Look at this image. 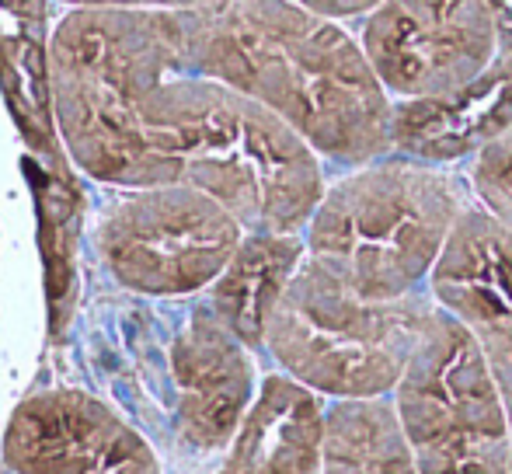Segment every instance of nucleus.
<instances>
[{
	"label": "nucleus",
	"mask_w": 512,
	"mask_h": 474,
	"mask_svg": "<svg viewBox=\"0 0 512 474\" xmlns=\"http://www.w3.org/2000/svg\"><path fill=\"white\" fill-rule=\"evenodd\" d=\"M49 81L63 143L95 182L189 185L272 234H304L328 189V164L276 112L189 67L182 11L77 7Z\"/></svg>",
	"instance_id": "f257e3e1"
},
{
	"label": "nucleus",
	"mask_w": 512,
	"mask_h": 474,
	"mask_svg": "<svg viewBox=\"0 0 512 474\" xmlns=\"http://www.w3.org/2000/svg\"><path fill=\"white\" fill-rule=\"evenodd\" d=\"M182 18L189 67L276 112L331 175L394 154V98L352 25L297 0H223Z\"/></svg>",
	"instance_id": "f03ea898"
},
{
	"label": "nucleus",
	"mask_w": 512,
	"mask_h": 474,
	"mask_svg": "<svg viewBox=\"0 0 512 474\" xmlns=\"http://www.w3.org/2000/svg\"><path fill=\"white\" fill-rule=\"evenodd\" d=\"M471 206L460 168L394 150L328 178L304 227L307 258L359 297H422Z\"/></svg>",
	"instance_id": "7ed1b4c3"
},
{
	"label": "nucleus",
	"mask_w": 512,
	"mask_h": 474,
	"mask_svg": "<svg viewBox=\"0 0 512 474\" xmlns=\"http://www.w3.org/2000/svg\"><path fill=\"white\" fill-rule=\"evenodd\" d=\"M436 314L432 293L359 297L304 258L265 328L262 356L324 401L391 398Z\"/></svg>",
	"instance_id": "20e7f679"
},
{
	"label": "nucleus",
	"mask_w": 512,
	"mask_h": 474,
	"mask_svg": "<svg viewBox=\"0 0 512 474\" xmlns=\"http://www.w3.org/2000/svg\"><path fill=\"white\" fill-rule=\"evenodd\" d=\"M391 401L418 474H512V426L485 349L439 307Z\"/></svg>",
	"instance_id": "39448f33"
},
{
	"label": "nucleus",
	"mask_w": 512,
	"mask_h": 474,
	"mask_svg": "<svg viewBox=\"0 0 512 474\" xmlns=\"http://www.w3.org/2000/svg\"><path fill=\"white\" fill-rule=\"evenodd\" d=\"M244 224L189 185L133 189L98 224V255L119 286L143 297H199L244 241Z\"/></svg>",
	"instance_id": "423d86ee"
},
{
	"label": "nucleus",
	"mask_w": 512,
	"mask_h": 474,
	"mask_svg": "<svg viewBox=\"0 0 512 474\" xmlns=\"http://www.w3.org/2000/svg\"><path fill=\"white\" fill-rule=\"evenodd\" d=\"M356 35L394 102L457 95L506 49L495 0H384Z\"/></svg>",
	"instance_id": "0eeeda50"
},
{
	"label": "nucleus",
	"mask_w": 512,
	"mask_h": 474,
	"mask_svg": "<svg viewBox=\"0 0 512 474\" xmlns=\"http://www.w3.org/2000/svg\"><path fill=\"white\" fill-rule=\"evenodd\" d=\"M0 468L11 474H164L140 429L77 387L35 391L7 412Z\"/></svg>",
	"instance_id": "6e6552de"
},
{
	"label": "nucleus",
	"mask_w": 512,
	"mask_h": 474,
	"mask_svg": "<svg viewBox=\"0 0 512 474\" xmlns=\"http://www.w3.org/2000/svg\"><path fill=\"white\" fill-rule=\"evenodd\" d=\"M168 377L175 440L189 454L227 457L265 377L258 353L199 300L168 346Z\"/></svg>",
	"instance_id": "1a4fd4ad"
},
{
	"label": "nucleus",
	"mask_w": 512,
	"mask_h": 474,
	"mask_svg": "<svg viewBox=\"0 0 512 474\" xmlns=\"http://www.w3.org/2000/svg\"><path fill=\"white\" fill-rule=\"evenodd\" d=\"M429 293L485 349L512 426V231L471 206L432 272Z\"/></svg>",
	"instance_id": "9d476101"
},
{
	"label": "nucleus",
	"mask_w": 512,
	"mask_h": 474,
	"mask_svg": "<svg viewBox=\"0 0 512 474\" xmlns=\"http://www.w3.org/2000/svg\"><path fill=\"white\" fill-rule=\"evenodd\" d=\"M512 122V46L464 91L425 102H394V150L464 171Z\"/></svg>",
	"instance_id": "9b49d317"
},
{
	"label": "nucleus",
	"mask_w": 512,
	"mask_h": 474,
	"mask_svg": "<svg viewBox=\"0 0 512 474\" xmlns=\"http://www.w3.org/2000/svg\"><path fill=\"white\" fill-rule=\"evenodd\" d=\"M307 258L304 234L248 231L241 248L203 293L209 311L258 356L265 349V328L283 300L286 286Z\"/></svg>",
	"instance_id": "f8f14e48"
},
{
	"label": "nucleus",
	"mask_w": 512,
	"mask_h": 474,
	"mask_svg": "<svg viewBox=\"0 0 512 474\" xmlns=\"http://www.w3.org/2000/svg\"><path fill=\"white\" fill-rule=\"evenodd\" d=\"M321 474H418L391 398L328 401Z\"/></svg>",
	"instance_id": "ddd939ff"
},
{
	"label": "nucleus",
	"mask_w": 512,
	"mask_h": 474,
	"mask_svg": "<svg viewBox=\"0 0 512 474\" xmlns=\"http://www.w3.org/2000/svg\"><path fill=\"white\" fill-rule=\"evenodd\" d=\"M478 210L512 231V122L464 168Z\"/></svg>",
	"instance_id": "4468645a"
},
{
	"label": "nucleus",
	"mask_w": 512,
	"mask_h": 474,
	"mask_svg": "<svg viewBox=\"0 0 512 474\" xmlns=\"http://www.w3.org/2000/svg\"><path fill=\"white\" fill-rule=\"evenodd\" d=\"M11 224H7L4 210H0V405H4V391H7V373H11V353H14V339H11V297H14V283H11ZM4 426L0 422V440H4Z\"/></svg>",
	"instance_id": "2eb2a0df"
},
{
	"label": "nucleus",
	"mask_w": 512,
	"mask_h": 474,
	"mask_svg": "<svg viewBox=\"0 0 512 474\" xmlns=\"http://www.w3.org/2000/svg\"><path fill=\"white\" fill-rule=\"evenodd\" d=\"M77 7H95V11H199L223 0H67Z\"/></svg>",
	"instance_id": "dca6fc26"
},
{
	"label": "nucleus",
	"mask_w": 512,
	"mask_h": 474,
	"mask_svg": "<svg viewBox=\"0 0 512 474\" xmlns=\"http://www.w3.org/2000/svg\"><path fill=\"white\" fill-rule=\"evenodd\" d=\"M304 4L307 11L321 14V18H331V21H342V25H352L356 28L363 18H370L384 0H297Z\"/></svg>",
	"instance_id": "f3484780"
},
{
	"label": "nucleus",
	"mask_w": 512,
	"mask_h": 474,
	"mask_svg": "<svg viewBox=\"0 0 512 474\" xmlns=\"http://www.w3.org/2000/svg\"><path fill=\"white\" fill-rule=\"evenodd\" d=\"M499 7V18H502V32H506V42L512 46V0H495Z\"/></svg>",
	"instance_id": "a211bd4d"
},
{
	"label": "nucleus",
	"mask_w": 512,
	"mask_h": 474,
	"mask_svg": "<svg viewBox=\"0 0 512 474\" xmlns=\"http://www.w3.org/2000/svg\"><path fill=\"white\" fill-rule=\"evenodd\" d=\"M213 474H241V471H237V468H230L227 461H220V468H216Z\"/></svg>",
	"instance_id": "6ab92c4d"
}]
</instances>
